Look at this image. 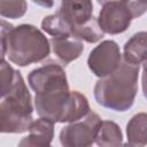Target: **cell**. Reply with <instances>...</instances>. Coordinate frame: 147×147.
Here are the masks:
<instances>
[{"instance_id":"cell-6","label":"cell","mask_w":147,"mask_h":147,"mask_svg":"<svg viewBox=\"0 0 147 147\" xmlns=\"http://www.w3.org/2000/svg\"><path fill=\"white\" fill-rule=\"evenodd\" d=\"M122 63L119 46L114 40H103L95 46L88 55L87 65L92 74L99 78L113 74Z\"/></svg>"},{"instance_id":"cell-2","label":"cell","mask_w":147,"mask_h":147,"mask_svg":"<svg viewBox=\"0 0 147 147\" xmlns=\"http://www.w3.org/2000/svg\"><path fill=\"white\" fill-rule=\"evenodd\" d=\"M139 68L123 61L113 74L100 78L93 90L95 101L114 111L129 110L138 92Z\"/></svg>"},{"instance_id":"cell-9","label":"cell","mask_w":147,"mask_h":147,"mask_svg":"<svg viewBox=\"0 0 147 147\" xmlns=\"http://www.w3.org/2000/svg\"><path fill=\"white\" fill-rule=\"evenodd\" d=\"M59 13L70 28L80 25L93 17V2L92 0H61Z\"/></svg>"},{"instance_id":"cell-8","label":"cell","mask_w":147,"mask_h":147,"mask_svg":"<svg viewBox=\"0 0 147 147\" xmlns=\"http://www.w3.org/2000/svg\"><path fill=\"white\" fill-rule=\"evenodd\" d=\"M132 18L129 8L122 0H111L103 3L98 23L105 33L118 34L127 30Z\"/></svg>"},{"instance_id":"cell-4","label":"cell","mask_w":147,"mask_h":147,"mask_svg":"<svg viewBox=\"0 0 147 147\" xmlns=\"http://www.w3.org/2000/svg\"><path fill=\"white\" fill-rule=\"evenodd\" d=\"M31 94L20 71H16L9 91L1 96L0 131L2 133H23L29 131L33 118Z\"/></svg>"},{"instance_id":"cell-3","label":"cell","mask_w":147,"mask_h":147,"mask_svg":"<svg viewBox=\"0 0 147 147\" xmlns=\"http://www.w3.org/2000/svg\"><path fill=\"white\" fill-rule=\"evenodd\" d=\"M34 107L40 117L54 123L75 122L91 111L87 98L78 91H70L69 87L36 93Z\"/></svg>"},{"instance_id":"cell-14","label":"cell","mask_w":147,"mask_h":147,"mask_svg":"<svg viewBox=\"0 0 147 147\" xmlns=\"http://www.w3.org/2000/svg\"><path fill=\"white\" fill-rule=\"evenodd\" d=\"M95 144L105 147L122 145L123 134L121 127L113 121H102L95 137Z\"/></svg>"},{"instance_id":"cell-17","label":"cell","mask_w":147,"mask_h":147,"mask_svg":"<svg viewBox=\"0 0 147 147\" xmlns=\"http://www.w3.org/2000/svg\"><path fill=\"white\" fill-rule=\"evenodd\" d=\"M28 9L26 0H0V14L3 18H21Z\"/></svg>"},{"instance_id":"cell-7","label":"cell","mask_w":147,"mask_h":147,"mask_svg":"<svg viewBox=\"0 0 147 147\" xmlns=\"http://www.w3.org/2000/svg\"><path fill=\"white\" fill-rule=\"evenodd\" d=\"M28 82L30 87L36 93L69 87L67 74L63 67L53 62L33 69L28 76Z\"/></svg>"},{"instance_id":"cell-19","label":"cell","mask_w":147,"mask_h":147,"mask_svg":"<svg viewBox=\"0 0 147 147\" xmlns=\"http://www.w3.org/2000/svg\"><path fill=\"white\" fill-rule=\"evenodd\" d=\"M129 8L133 18L140 17L147 11V0H122Z\"/></svg>"},{"instance_id":"cell-16","label":"cell","mask_w":147,"mask_h":147,"mask_svg":"<svg viewBox=\"0 0 147 147\" xmlns=\"http://www.w3.org/2000/svg\"><path fill=\"white\" fill-rule=\"evenodd\" d=\"M41 29L52 37L71 34L70 25L63 20L59 11L44 17V20L41 21Z\"/></svg>"},{"instance_id":"cell-12","label":"cell","mask_w":147,"mask_h":147,"mask_svg":"<svg viewBox=\"0 0 147 147\" xmlns=\"http://www.w3.org/2000/svg\"><path fill=\"white\" fill-rule=\"evenodd\" d=\"M124 61L140 65L147 56V31L134 33L124 45Z\"/></svg>"},{"instance_id":"cell-13","label":"cell","mask_w":147,"mask_h":147,"mask_svg":"<svg viewBox=\"0 0 147 147\" xmlns=\"http://www.w3.org/2000/svg\"><path fill=\"white\" fill-rule=\"evenodd\" d=\"M126 145H147V113H138L126 124Z\"/></svg>"},{"instance_id":"cell-5","label":"cell","mask_w":147,"mask_h":147,"mask_svg":"<svg viewBox=\"0 0 147 147\" xmlns=\"http://www.w3.org/2000/svg\"><path fill=\"white\" fill-rule=\"evenodd\" d=\"M101 117L90 111L85 117L70 122L60 131V142L64 147H87L95 142Z\"/></svg>"},{"instance_id":"cell-11","label":"cell","mask_w":147,"mask_h":147,"mask_svg":"<svg viewBox=\"0 0 147 147\" xmlns=\"http://www.w3.org/2000/svg\"><path fill=\"white\" fill-rule=\"evenodd\" d=\"M53 138L54 122L46 117H40L32 122L29 129V134L18 142V146L46 147L52 144Z\"/></svg>"},{"instance_id":"cell-15","label":"cell","mask_w":147,"mask_h":147,"mask_svg":"<svg viewBox=\"0 0 147 147\" xmlns=\"http://www.w3.org/2000/svg\"><path fill=\"white\" fill-rule=\"evenodd\" d=\"M71 34L82 41L94 44L103 38L105 32L99 26L98 18L92 17L91 20H88L87 22L80 25L71 26Z\"/></svg>"},{"instance_id":"cell-21","label":"cell","mask_w":147,"mask_h":147,"mask_svg":"<svg viewBox=\"0 0 147 147\" xmlns=\"http://www.w3.org/2000/svg\"><path fill=\"white\" fill-rule=\"evenodd\" d=\"M36 5L44 8H52L54 5V0H32Z\"/></svg>"},{"instance_id":"cell-20","label":"cell","mask_w":147,"mask_h":147,"mask_svg":"<svg viewBox=\"0 0 147 147\" xmlns=\"http://www.w3.org/2000/svg\"><path fill=\"white\" fill-rule=\"evenodd\" d=\"M141 84H142V94L145 99L147 100V56L142 61V77H141Z\"/></svg>"},{"instance_id":"cell-1","label":"cell","mask_w":147,"mask_h":147,"mask_svg":"<svg viewBox=\"0 0 147 147\" xmlns=\"http://www.w3.org/2000/svg\"><path fill=\"white\" fill-rule=\"evenodd\" d=\"M1 57H8L18 67H26L45 60L51 53V42L34 25L13 26L1 20Z\"/></svg>"},{"instance_id":"cell-18","label":"cell","mask_w":147,"mask_h":147,"mask_svg":"<svg viewBox=\"0 0 147 147\" xmlns=\"http://www.w3.org/2000/svg\"><path fill=\"white\" fill-rule=\"evenodd\" d=\"M16 71L6 60L5 57H1V64H0V77H1V96H3L10 88L11 84L14 83Z\"/></svg>"},{"instance_id":"cell-10","label":"cell","mask_w":147,"mask_h":147,"mask_svg":"<svg viewBox=\"0 0 147 147\" xmlns=\"http://www.w3.org/2000/svg\"><path fill=\"white\" fill-rule=\"evenodd\" d=\"M49 42L55 56L63 65H67L74 60L78 59L84 51L83 41L75 38L72 34L52 37Z\"/></svg>"},{"instance_id":"cell-22","label":"cell","mask_w":147,"mask_h":147,"mask_svg":"<svg viewBox=\"0 0 147 147\" xmlns=\"http://www.w3.org/2000/svg\"><path fill=\"white\" fill-rule=\"evenodd\" d=\"M108 1H111V0H98V2L99 3H102V5L106 3V2H108Z\"/></svg>"}]
</instances>
